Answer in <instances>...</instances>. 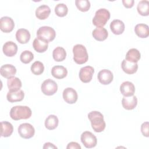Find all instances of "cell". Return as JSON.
I'll use <instances>...</instances> for the list:
<instances>
[{"label": "cell", "instance_id": "6da1fadb", "mask_svg": "<svg viewBox=\"0 0 149 149\" xmlns=\"http://www.w3.org/2000/svg\"><path fill=\"white\" fill-rule=\"evenodd\" d=\"M88 118L91 122V127L94 132L100 133L105 129L106 124L104 120V116L100 112L91 111L88 114Z\"/></svg>", "mask_w": 149, "mask_h": 149}, {"label": "cell", "instance_id": "7a4b0ae2", "mask_svg": "<svg viewBox=\"0 0 149 149\" xmlns=\"http://www.w3.org/2000/svg\"><path fill=\"white\" fill-rule=\"evenodd\" d=\"M31 110L27 106L17 105L12 107L10 111V118L15 120L27 119L31 116Z\"/></svg>", "mask_w": 149, "mask_h": 149}, {"label": "cell", "instance_id": "3957f363", "mask_svg": "<svg viewBox=\"0 0 149 149\" xmlns=\"http://www.w3.org/2000/svg\"><path fill=\"white\" fill-rule=\"evenodd\" d=\"M73 60L79 65L84 64L87 62L88 56L86 47L81 44H76L73 48Z\"/></svg>", "mask_w": 149, "mask_h": 149}, {"label": "cell", "instance_id": "277c9868", "mask_svg": "<svg viewBox=\"0 0 149 149\" xmlns=\"http://www.w3.org/2000/svg\"><path fill=\"white\" fill-rule=\"evenodd\" d=\"M110 18V12L105 8L98 9L93 19V23L97 27L104 26Z\"/></svg>", "mask_w": 149, "mask_h": 149}, {"label": "cell", "instance_id": "5b68a950", "mask_svg": "<svg viewBox=\"0 0 149 149\" xmlns=\"http://www.w3.org/2000/svg\"><path fill=\"white\" fill-rule=\"evenodd\" d=\"M37 38L49 42L53 41L56 36L55 30L49 26H42L37 31Z\"/></svg>", "mask_w": 149, "mask_h": 149}, {"label": "cell", "instance_id": "8992f818", "mask_svg": "<svg viewBox=\"0 0 149 149\" xmlns=\"http://www.w3.org/2000/svg\"><path fill=\"white\" fill-rule=\"evenodd\" d=\"M41 89L42 93L46 95H52L58 90V86L56 82L52 79H48L43 81Z\"/></svg>", "mask_w": 149, "mask_h": 149}, {"label": "cell", "instance_id": "52a82bcc", "mask_svg": "<svg viewBox=\"0 0 149 149\" xmlns=\"http://www.w3.org/2000/svg\"><path fill=\"white\" fill-rule=\"evenodd\" d=\"M81 141L86 148H91L96 146L97 143V137L91 132H84L81 135Z\"/></svg>", "mask_w": 149, "mask_h": 149}, {"label": "cell", "instance_id": "ba28073f", "mask_svg": "<svg viewBox=\"0 0 149 149\" xmlns=\"http://www.w3.org/2000/svg\"><path fill=\"white\" fill-rule=\"evenodd\" d=\"M18 133L21 137L28 139L34 136L35 129L31 124L24 123L19 125L18 127Z\"/></svg>", "mask_w": 149, "mask_h": 149}, {"label": "cell", "instance_id": "9c48e42d", "mask_svg": "<svg viewBox=\"0 0 149 149\" xmlns=\"http://www.w3.org/2000/svg\"><path fill=\"white\" fill-rule=\"evenodd\" d=\"M94 69L92 66H86L80 69L79 72V78L80 80L85 83L90 82L93 78Z\"/></svg>", "mask_w": 149, "mask_h": 149}, {"label": "cell", "instance_id": "30bf717a", "mask_svg": "<svg viewBox=\"0 0 149 149\" xmlns=\"http://www.w3.org/2000/svg\"><path fill=\"white\" fill-rule=\"evenodd\" d=\"M63 98L64 101L68 104H74L77 100V93L76 91L73 88H66L63 91Z\"/></svg>", "mask_w": 149, "mask_h": 149}, {"label": "cell", "instance_id": "8fae6325", "mask_svg": "<svg viewBox=\"0 0 149 149\" xmlns=\"http://www.w3.org/2000/svg\"><path fill=\"white\" fill-rule=\"evenodd\" d=\"M97 77L100 83L104 85H107L112 82L113 76L111 70L108 69H102L98 72Z\"/></svg>", "mask_w": 149, "mask_h": 149}, {"label": "cell", "instance_id": "7c38bea8", "mask_svg": "<svg viewBox=\"0 0 149 149\" xmlns=\"http://www.w3.org/2000/svg\"><path fill=\"white\" fill-rule=\"evenodd\" d=\"M15 27V23L13 19L8 16H4L1 18L0 29L4 33L11 32Z\"/></svg>", "mask_w": 149, "mask_h": 149}, {"label": "cell", "instance_id": "4fadbf2b", "mask_svg": "<svg viewBox=\"0 0 149 149\" xmlns=\"http://www.w3.org/2000/svg\"><path fill=\"white\" fill-rule=\"evenodd\" d=\"M120 91L124 97H130L133 95L135 92V87L132 82L124 81L120 86Z\"/></svg>", "mask_w": 149, "mask_h": 149}, {"label": "cell", "instance_id": "5bb4252c", "mask_svg": "<svg viewBox=\"0 0 149 149\" xmlns=\"http://www.w3.org/2000/svg\"><path fill=\"white\" fill-rule=\"evenodd\" d=\"M2 50L3 54L6 56L9 57H12L17 53V45L13 41H7L3 44Z\"/></svg>", "mask_w": 149, "mask_h": 149}, {"label": "cell", "instance_id": "9a60e30c", "mask_svg": "<svg viewBox=\"0 0 149 149\" xmlns=\"http://www.w3.org/2000/svg\"><path fill=\"white\" fill-rule=\"evenodd\" d=\"M0 73L1 76L3 77L9 79L15 75L16 73V69L12 65L5 64L1 67Z\"/></svg>", "mask_w": 149, "mask_h": 149}, {"label": "cell", "instance_id": "2e32d148", "mask_svg": "<svg viewBox=\"0 0 149 149\" xmlns=\"http://www.w3.org/2000/svg\"><path fill=\"white\" fill-rule=\"evenodd\" d=\"M123 107L127 110H132L136 108L137 104V98L136 96L124 97L122 100Z\"/></svg>", "mask_w": 149, "mask_h": 149}, {"label": "cell", "instance_id": "e0dca14e", "mask_svg": "<svg viewBox=\"0 0 149 149\" xmlns=\"http://www.w3.org/2000/svg\"><path fill=\"white\" fill-rule=\"evenodd\" d=\"M30 33L25 29H20L16 33V38L20 44H26L30 39Z\"/></svg>", "mask_w": 149, "mask_h": 149}, {"label": "cell", "instance_id": "ac0fdd59", "mask_svg": "<svg viewBox=\"0 0 149 149\" xmlns=\"http://www.w3.org/2000/svg\"><path fill=\"white\" fill-rule=\"evenodd\" d=\"M110 29L113 34L119 35L122 34L125 30V24L122 20L115 19L111 23Z\"/></svg>", "mask_w": 149, "mask_h": 149}, {"label": "cell", "instance_id": "d6986e66", "mask_svg": "<svg viewBox=\"0 0 149 149\" xmlns=\"http://www.w3.org/2000/svg\"><path fill=\"white\" fill-rule=\"evenodd\" d=\"M121 66L123 72L129 74L135 73L138 69V65L137 63L130 62L126 59L123 60Z\"/></svg>", "mask_w": 149, "mask_h": 149}, {"label": "cell", "instance_id": "ffe728a7", "mask_svg": "<svg viewBox=\"0 0 149 149\" xmlns=\"http://www.w3.org/2000/svg\"><path fill=\"white\" fill-rule=\"evenodd\" d=\"M24 93L23 90H19L17 91H9L6 95L7 100L10 102H19L23 100Z\"/></svg>", "mask_w": 149, "mask_h": 149}, {"label": "cell", "instance_id": "44dd1931", "mask_svg": "<svg viewBox=\"0 0 149 149\" xmlns=\"http://www.w3.org/2000/svg\"><path fill=\"white\" fill-rule=\"evenodd\" d=\"M51 13L50 8L47 5H42L36 10V16L40 20L47 19Z\"/></svg>", "mask_w": 149, "mask_h": 149}, {"label": "cell", "instance_id": "7402d4cb", "mask_svg": "<svg viewBox=\"0 0 149 149\" xmlns=\"http://www.w3.org/2000/svg\"><path fill=\"white\" fill-rule=\"evenodd\" d=\"M92 36L96 40L102 41L107 38L108 33L107 29L103 27H98L93 31Z\"/></svg>", "mask_w": 149, "mask_h": 149}, {"label": "cell", "instance_id": "603a6c76", "mask_svg": "<svg viewBox=\"0 0 149 149\" xmlns=\"http://www.w3.org/2000/svg\"><path fill=\"white\" fill-rule=\"evenodd\" d=\"M51 74L54 77L58 79H62L67 76L68 70L64 66L57 65L52 67Z\"/></svg>", "mask_w": 149, "mask_h": 149}, {"label": "cell", "instance_id": "cb8c5ba5", "mask_svg": "<svg viewBox=\"0 0 149 149\" xmlns=\"http://www.w3.org/2000/svg\"><path fill=\"white\" fill-rule=\"evenodd\" d=\"M134 32L140 38H147L149 36L148 26L146 24H138L134 27Z\"/></svg>", "mask_w": 149, "mask_h": 149}, {"label": "cell", "instance_id": "d4e9b609", "mask_svg": "<svg viewBox=\"0 0 149 149\" xmlns=\"http://www.w3.org/2000/svg\"><path fill=\"white\" fill-rule=\"evenodd\" d=\"M7 86L10 91H17L22 87V84L21 80L16 77H12L8 79Z\"/></svg>", "mask_w": 149, "mask_h": 149}, {"label": "cell", "instance_id": "484cf974", "mask_svg": "<svg viewBox=\"0 0 149 149\" xmlns=\"http://www.w3.org/2000/svg\"><path fill=\"white\" fill-rule=\"evenodd\" d=\"M141 58L140 52L136 48L130 49L126 53L125 59L130 62L137 63Z\"/></svg>", "mask_w": 149, "mask_h": 149}, {"label": "cell", "instance_id": "4316f807", "mask_svg": "<svg viewBox=\"0 0 149 149\" xmlns=\"http://www.w3.org/2000/svg\"><path fill=\"white\" fill-rule=\"evenodd\" d=\"M13 127L12 125L6 121L1 122V136L4 137H9L13 133Z\"/></svg>", "mask_w": 149, "mask_h": 149}, {"label": "cell", "instance_id": "83f0119b", "mask_svg": "<svg viewBox=\"0 0 149 149\" xmlns=\"http://www.w3.org/2000/svg\"><path fill=\"white\" fill-rule=\"evenodd\" d=\"M33 47L36 51L39 53H42L47 51L48 47V44L45 41L36 38L33 41Z\"/></svg>", "mask_w": 149, "mask_h": 149}, {"label": "cell", "instance_id": "f1b7e54d", "mask_svg": "<svg viewBox=\"0 0 149 149\" xmlns=\"http://www.w3.org/2000/svg\"><path fill=\"white\" fill-rule=\"evenodd\" d=\"M59 120L56 116L54 115H49L45 120V126L48 130H54L58 125Z\"/></svg>", "mask_w": 149, "mask_h": 149}, {"label": "cell", "instance_id": "f546056e", "mask_svg": "<svg viewBox=\"0 0 149 149\" xmlns=\"http://www.w3.org/2000/svg\"><path fill=\"white\" fill-rule=\"evenodd\" d=\"M54 59L56 62H61L65 59L66 56V52L65 49L61 47L55 48L52 52Z\"/></svg>", "mask_w": 149, "mask_h": 149}, {"label": "cell", "instance_id": "4dcf8cb0", "mask_svg": "<svg viewBox=\"0 0 149 149\" xmlns=\"http://www.w3.org/2000/svg\"><path fill=\"white\" fill-rule=\"evenodd\" d=\"M138 13L143 16L149 15V2L147 0H143L138 3L137 6Z\"/></svg>", "mask_w": 149, "mask_h": 149}, {"label": "cell", "instance_id": "1f68e13d", "mask_svg": "<svg viewBox=\"0 0 149 149\" xmlns=\"http://www.w3.org/2000/svg\"><path fill=\"white\" fill-rule=\"evenodd\" d=\"M44 66L40 61L34 62L31 66V71L35 75H40L43 73Z\"/></svg>", "mask_w": 149, "mask_h": 149}, {"label": "cell", "instance_id": "d6a6232c", "mask_svg": "<svg viewBox=\"0 0 149 149\" xmlns=\"http://www.w3.org/2000/svg\"><path fill=\"white\" fill-rule=\"evenodd\" d=\"M75 4L77 8L83 12L88 11L90 8V2L88 0H76Z\"/></svg>", "mask_w": 149, "mask_h": 149}, {"label": "cell", "instance_id": "836d02e7", "mask_svg": "<svg viewBox=\"0 0 149 149\" xmlns=\"http://www.w3.org/2000/svg\"><path fill=\"white\" fill-rule=\"evenodd\" d=\"M68 12L67 6L64 3H58L55 7V13L59 17L65 16Z\"/></svg>", "mask_w": 149, "mask_h": 149}, {"label": "cell", "instance_id": "e575fe53", "mask_svg": "<svg viewBox=\"0 0 149 149\" xmlns=\"http://www.w3.org/2000/svg\"><path fill=\"white\" fill-rule=\"evenodd\" d=\"M34 59L33 54L28 50L24 51L22 52L20 56V59L21 62L23 63L27 64L31 62V61Z\"/></svg>", "mask_w": 149, "mask_h": 149}, {"label": "cell", "instance_id": "d590c367", "mask_svg": "<svg viewBox=\"0 0 149 149\" xmlns=\"http://www.w3.org/2000/svg\"><path fill=\"white\" fill-rule=\"evenodd\" d=\"M141 132L143 135L145 137H148V122H146L143 123L141 126Z\"/></svg>", "mask_w": 149, "mask_h": 149}, {"label": "cell", "instance_id": "8d00e7d4", "mask_svg": "<svg viewBox=\"0 0 149 149\" xmlns=\"http://www.w3.org/2000/svg\"><path fill=\"white\" fill-rule=\"evenodd\" d=\"M134 0H123L122 3L123 6L126 8H131L134 5Z\"/></svg>", "mask_w": 149, "mask_h": 149}, {"label": "cell", "instance_id": "74e56055", "mask_svg": "<svg viewBox=\"0 0 149 149\" xmlns=\"http://www.w3.org/2000/svg\"><path fill=\"white\" fill-rule=\"evenodd\" d=\"M66 148L67 149H70V148L81 149V146L76 142H70L68 144Z\"/></svg>", "mask_w": 149, "mask_h": 149}, {"label": "cell", "instance_id": "f35d334b", "mask_svg": "<svg viewBox=\"0 0 149 149\" xmlns=\"http://www.w3.org/2000/svg\"><path fill=\"white\" fill-rule=\"evenodd\" d=\"M43 148H57V147L54 146L52 143L48 142V143H45L43 146Z\"/></svg>", "mask_w": 149, "mask_h": 149}]
</instances>
